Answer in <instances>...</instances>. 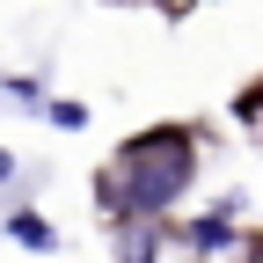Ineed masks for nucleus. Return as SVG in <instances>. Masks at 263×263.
I'll use <instances>...</instances> for the list:
<instances>
[{"label": "nucleus", "mask_w": 263, "mask_h": 263, "mask_svg": "<svg viewBox=\"0 0 263 263\" xmlns=\"http://www.w3.org/2000/svg\"><path fill=\"white\" fill-rule=\"evenodd\" d=\"M44 117H51L59 132H81V124H88V103H73V95H59V103H44Z\"/></svg>", "instance_id": "obj_4"}, {"label": "nucleus", "mask_w": 263, "mask_h": 263, "mask_svg": "<svg viewBox=\"0 0 263 263\" xmlns=\"http://www.w3.org/2000/svg\"><path fill=\"white\" fill-rule=\"evenodd\" d=\"M124 249H117V263H154V234H146V227H124Z\"/></svg>", "instance_id": "obj_5"}, {"label": "nucleus", "mask_w": 263, "mask_h": 263, "mask_svg": "<svg viewBox=\"0 0 263 263\" xmlns=\"http://www.w3.org/2000/svg\"><path fill=\"white\" fill-rule=\"evenodd\" d=\"M8 241L37 249V256H51V249H59V234H51V219H44V212H8Z\"/></svg>", "instance_id": "obj_2"}, {"label": "nucleus", "mask_w": 263, "mask_h": 263, "mask_svg": "<svg viewBox=\"0 0 263 263\" xmlns=\"http://www.w3.org/2000/svg\"><path fill=\"white\" fill-rule=\"evenodd\" d=\"M8 176H15V154H0V183H8Z\"/></svg>", "instance_id": "obj_6"}, {"label": "nucleus", "mask_w": 263, "mask_h": 263, "mask_svg": "<svg viewBox=\"0 0 263 263\" xmlns=\"http://www.w3.org/2000/svg\"><path fill=\"white\" fill-rule=\"evenodd\" d=\"M190 161H197V146H190L183 124H154V132H139V139H124L117 161H110V205H117V219L168 212L190 190V176H197Z\"/></svg>", "instance_id": "obj_1"}, {"label": "nucleus", "mask_w": 263, "mask_h": 263, "mask_svg": "<svg viewBox=\"0 0 263 263\" xmlns=\"http://www.w3.org/2000/svg\"><path fill=\"white\" fill-rule=\"evenodd\" d=\"M183 241H190V249H205V256H219V249H241V234H234V227H227V212H212V219H197V227H190Z\"/></svg>", "instance_id": "obj_3"}]
</instances>
